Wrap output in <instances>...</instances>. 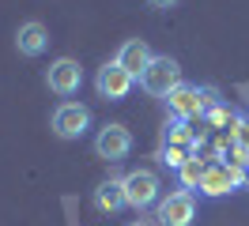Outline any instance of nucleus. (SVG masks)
Segmentation results:
<instances>
[{
    "instance_id": "1",
    "label": "nucleus",
    "mask_w": 249,
    "mask_h": 226,
    "mask_svg": "<svg viewBox=\"0 0 249 226\" xmlns=\"http://www.w3.org/2000/svg\"><path fill=\"white\" fill-rule=\"evenodd\" d=\"M166 109H170V117H181V121H193V117H204L208 113V105H215V90H200V87H174L166 98Z\"/></svg>"
},
{
    "instance_id": "5",
    "label": "nucleus",
    "mask_w": 249,
    "mask_h": 226,
    "mask_svg": "<svg viewBox=\"0 0 249 226\" xmlns=\"http://www.w3.org/2000/svg\"><path fill=\"white\" fill-rule=\"evenodd\" d=\"M238 189H246V170H242V166L219 162V166H208V170H204V181H200V189H196V192L215 200V196L238 192Z\"/></svg>"
},
{
    "instance_id": "11",
    "label": "nucleus",
    "mask_w": 249,
    "mask_h": 226,
    "mask_svg": "<svg viewBox=\"0 0 249 226\" xmlns=\"http://www.w3.org/2000/svg\"><path fill=\"white\" fill-rule=\"evenodd\" d=\"M16 49L23 53V57H42V53L49 49V30H46V23L27 19V23L16 30Z\"/></svg>"
},
{
    "instance_id": "10",
    "label": "nucleus",
    "mask_w": 249,
    "mask_h": 226,
    "mask_svg": "<svg viewBox=\"0 0 249 226\" xmlns=\"http://www.w3.org/2000/svg\"><path fill=\"white\" fill-rule=\"evenodd\" d=\"M113 60H117L128 75H136V79H140V75L147 72V64L155 60V53H151V45L143 42V38H128V42L117 49V57H113Z\"/></svg>"
},
{
    "instance_id": "16",
    "label": "nucleus",
    "mask_w": 249,
    "mask_h": 226,
    "mask_svg": "<svg viewBox=\"0 0 249 226\" xmlns=\"http://www.w3.org/2000/svg\"><path fill=\"white\" fill-rule=\"evenodd\" d=\"M189 158H193V147H162L159 151V162L170 166V170H181Z\"/></svg>"
},
{
    "instance_id": "13",
    "label": "nucleus",
    "mask_w": 249,
    "mask_h": 226,
    "mask_svg": "<svg viewBox=\"0 0 249 226\" xmlns=\"http://www.w3.org/2000/svg\"><path fill=\"white\" fill-rule=\"evenodd\" d=\"M162 147H193V128H189V121H181V117L166 121V128H162Z\"/></svg>"
},
{
    "instance_id": "12",
    "label": "nucleus",
    "mask_w": 249,
    "mask_h": 226,
    "mask_svg": "<svg viewBox=\"0 0 249 226\" xmlns=\"http://www.w3.org/2000/svg\"><path fill=\"white\" fill-rule=\"evenodd\" d=\"M94 208L102 211V215H117V211L128 208V200H124V177H106L98 189H94Z\"/></svg>"
},
{
    "instance_id": "3",
    "label": "nucleus",
    "mask_w": 249,
    "mask_h": 226,
    "mask_svg": "<svg viewBox=\"0 0 249 226\" xmlns=\"http://www.w3.org/2000/svg\"><path fill=\"white\" fill-rule=\"evenodd\" d=\"M140 87L151 94V98H166L174 87H181V68L174 57H155L147 64V72L140 75Z\"/></svg>"
},
{
    "instance_id": "18",
    "label": "nucleus",
    "mask_w": 249,
    "mask_h": 226,
    "mask_svg": "<svg viewBox=\"0 0 249 226\" xmlns=\"http://www.w3.org/2000/svg\"><path fill=\"white\" fill-rule=\"evenodd\" d=\"M178 4H181V0H151V8H159V12H170Z\"/></svg>"
},
{
    "instance_id": "19",
    "label": "nucleus",
    "mask_w": 249,
    "mask_h": 226,
    "mask_svg": "<svg viewBox=\"0 0 249 226\" xmlns=\"http://www.w3.org/2000/svg\"><path fill=\"white\" fill-rule=\"evenodd\" d=\"M246 189H249V166H246Z\"/></svg>"
},
{
    "instance_id": "20",
    "label": "nucleus",
    "mask_w": 249,
    "mask_h": 226,
    "mask_svg": "<svg viewBox=\"0 0 249 226\" xmlns=\"http://www.w3.org/2000/svg\"><path fill=\"white\" fill-rule=\"evenodd\" d=\"M132 226H147V223H132Z\"/></svg>"
},
{
    "instance_id": "2",
    "label": "nucleus",
    "mask_w": 249,
    "mask_h": 226,
    "mask_svg": "<svg viewBox=\"0 0 249 226\" xmlns=\"http://www.w3.org/2000/svg\"><path fill=\"white\" fill-rule=\"evenodd\" d=\"M162 181H159L155 170H132V174H124V200H128V208L132 211H147L151 204L162 200Z\"/></svg>"
},
{
    "instance_id": "4",
    "label": "nucleus",
    "mask_w": 249,
    "mask_h": 226,
    "mask_svg": "<svg viewBox=\"0 0 249 226\" xmlns=\"http://www.w3.org/2000/svg\"><path fill=\"white\" fill-rule=\"evenodd\" d=\"M132 87H136V75H128L117 60H106L94 75V90H98L102 102H124L132 94Z\"/></svg>"
},
{
    "instance_id": "9",
    "label": "nucleus",
    "mask_w": 249,
    "mask_h": 226,
    "mask_svg": "<svg viewBox=\"0 0 249 226\" xmlns=\"http://www.w3.org/2000/svg\"><path fill=\"white\" fill-rule=\"evenodd\" d=\"M46 87L53 90V94H61V98L79 94V87H83V68H79V60H72V57L53 60L49 72H46Z\"/></svg>"
},
{
    "instance_id": "6",
    "label": "nucleus",
    "mask_w": 249,
    "mask_h": 226,
    "mask_svg": "<svg viewBox=\"0 0 249 226\" xmlns=\"http://www.w3.org/2000/svg\"><path fill=\"white\" fill-rule=\"evenodd\" d=\"M53 132L61 136V139H79V136L91 128V109L83 102H61L53 109Z\"/></svg>"
},
{
    "instance_id": "15",
    "label": "nucleus",
    "mask_w": 249,
    "mask_h": 226,
    "mask_svg": "<svg viewBox=\"0 0 249 226\" xmlns=\"http://www.w3.org/2000/svg\"><path fill=\"white\" fill-rule=\"evenodd\" d=\"M204 117H208V124H212V128H234V124H238V113H234V109H227V105L223 102H215V105H208V113H204Z\"/></svg>"
},
{
    "instance_id": "17",
    "label": "nucleus",
    "mask_w": 249,
    "mask_h": 226,
    "mask_svg": "<svg viewBox=\"0 0 249 226\" xmlns=\"http://www.w3.org/2000/svg\"><path fill=\"white\" fill-rule=\"evenodd\" d=\"M231 139L238 143V147L249 151V121H238V124H234V128H231Z\"/></svg>"
},
{
    "instance_id": "7",
    "label": "nucleus",
    "mask_w": 249,
    "mask_h": 226,
    "mask_svg": "<svg viewBox=\"0 0 249 226\" xmlns=\"http://www.w3.org/2000/svg\"><path fill=\"white\" fill-rule=\"evenodd\" d=\"M128 151H132V132L124 128V124H102L98 136H94V155L98 158H106V162H121L128 158Z\"/></svg>"
},
{
    "instance_id": "14",
    "label": "nucleus",
    "mask_w": 249,
    "mask_h": 226,
    "mask_svg": "<svg viewBox=\"0 0 249 226\" xmlns=\"http://www.w3.org/2000/svg\"><path fill=\"white\" fill-rule=\"evenodd\" d=\"M204 170H208V166H204V158H196V155H193V158L178 170V181H181V189H185V192H196V189H200Z\"/></svg>"
},
{
    "instance_id": "8",
    "label": "nucleus",
    "mask_w": 249,
    "mask_h": 226,
    "mask_svg": "<svg viewBox=\"0 0 249 226\" xmlns=\"http://www.w3.org/2000/svg\"><path fill=\"white\" fill-rule=\"evenodd\" d=\"M193 219H196V192L178 189V192L159 200V223L162 226H193Z\"/></svg>"
}]
</instances>
